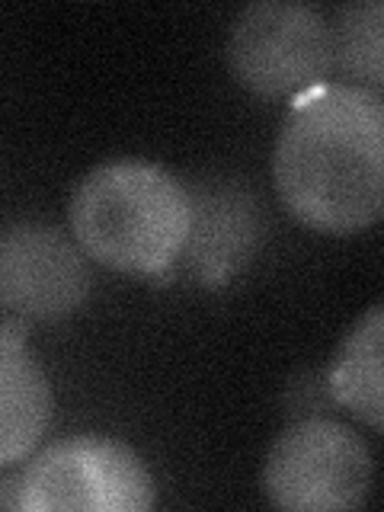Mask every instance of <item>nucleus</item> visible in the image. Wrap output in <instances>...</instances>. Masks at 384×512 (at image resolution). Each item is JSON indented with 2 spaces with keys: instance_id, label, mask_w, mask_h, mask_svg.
I'll return each mask as SVG.
<instances>
[{
  "instance_id": "obj_9",
  "label": "nucleus",
  "mask_w": 384,
  "mask_h": 512,
  "mask_svg": "<svg viewBox=\"0 0 384 512\" xmlns=\"http://www.w3.org/2000/svg\"><path fill=\"white\" fill-rule=\"evenodd\" d=\"M381 23H384V7L378 0H365V4L343 7L336 13V23L330 26L333 64L356 80L352 87H362L372 93H381V84H384Z\"/></svg>"
},
{
  "instance_id": "obj_3",
  "label": "nucleus",
  "mask_w": 384,
  "mask_h": 512,
  "mask_svg": "<svg viewBox=\"0 0 384 512\" xmlns=\"http://www.w3.org/2000/svg\"><path fill=\"white\" fill-rule=\"evenodd\" d=\"M16 506L26 512H144L154 506V480L128 445L74 436L26 464Z\"/></svg>"
},
{
  "instance_id": "obj_2",
  "label": "nucleus",
  "mask_w": 384,
  "mask_h": 512,
  "mask_svg": "<svg viewBox=\"0 0 384 512\" xmlns=\"http://www.w3.org/2000/svg\"><path fill=\"white\" fill-rule=\"evenodd\" d=\"M71 234L96 263L160 276L192 237V199L164 167L148 160H109L77 183Z\"/></svg>"
},
{
  "instance_id": "obj_6",
  "label": "nucleus",
  "mask_w": 384,
  "mask_h": 512,
  "mask_svg": "<svg viewBox=\"0 0 384 512\" xmlns=\"http://www.w3.org/2000/svg\"><path fill=\"white\" fill-rule=\"evenodd\" d=\"M90 269L77 240L45 224L0 237V304L23 317H61L84 304Z\"/></svg>"
},
{
  "instance_id": "obj_4",
  "label": "nucleus",
  "mask_w": 384,
  "mask_h": 512,
  "mask_svg": "<svg viewBox=\"0 0 384 512\" xmlns=\"http://www.w3.org/2000/svg\"><path fill=\"white\" fill-rule=\"evenodd\" d=\"M263 490L272 506L288 512L359 509L372 490V452L349 426L311 416L272 442Z\"/></svg>"
},
{
  "instance_id": "obj_7",
  "label": "nucleus",
  "mask_w": 384,
  "mask_h": 512,
  "mask_svg": "<svg viewBox=\"0 0 384 512\" xmlns=\"http://www.w3.org/2000/svg\"><path fill=\"white\" fill-rule=\"evenodd\" d=\"M52 388L39 359L26 346V320L0 324V468H10L45 436Z\"/></svg>"
},
{
  "instance_id": "obj_1",
  "label": "nucleus",
  "mask_w": 384,
  "mask_h": 512,
  "mask_svg": "<svg viewBox=\"0 0 384 512\" xmlns=\"http://www.w3.org/2000/svg\"><path fill=\"white\" fill-rule=\"evenodd\" d=\"M272 176L282 205L320 234H356L384 212V100L352 84L295 96L279 128Z\"/></svg>"
},
{
  "instance_id": "obj_8",
  "label": "nucleus",
  "mask_w": 384,
  "mask_h": 512,
  "mask_svg": "<svg viewBox=\"0 0 384 512\" xmlns=\"http://www.w3.org/2000/svg\"><path fill=\"white\" fill-rule=\"evenodd\" d=\"M381 352H384V308L375 304L343 340L330 365L327 388L336 404L359 416L375 432L381 429Z\"/></svg>"
},
{
  "instance_id": "obj_5",
  "label": "nucleus",
  "mask_w": 384,
  "mask_h": 512,
  "mask_svg": "<svg viewBox=\"0 0 384 512\" xmlns=\"http://www.w3.org/2000/svg\"><path fill=\"white\" fill-rule=\"evenodd\" d=\"M228 64L260 96H298L333 68L327 16L295 0H260L240 10L228 36Z\"/></svg>"
}]
</instances>
